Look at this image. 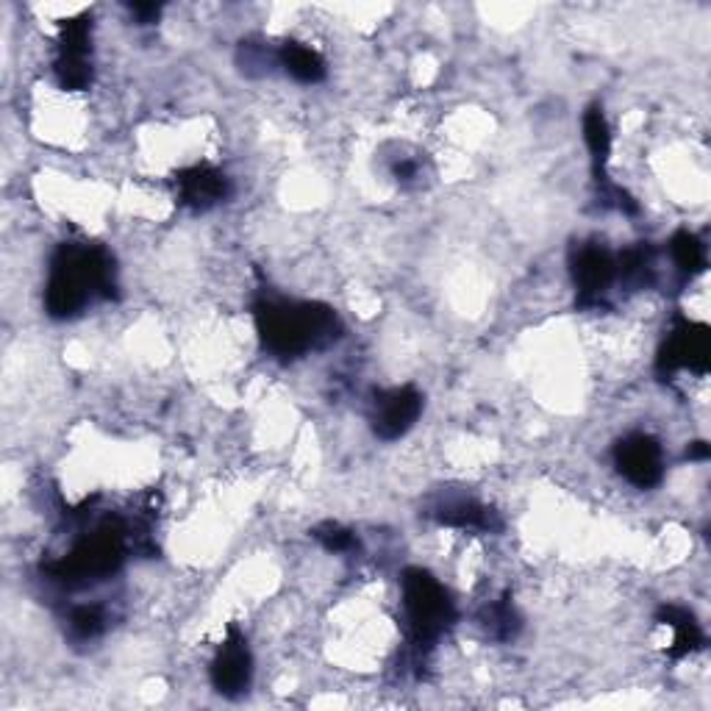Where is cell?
Returning a JSON list of instances; mask_svg holds the SVG:
<instances>
[{"label": "cell", "mask_w": 711, "mask_h": 711, "mask_svg": "<svg viewBox=\"0 0 711 711\" xmlns=\"http://www.w3.org/2000/svg\"><path fill=\"white\" fill-rule=\"evenodd\" d=\"M615 465L626 481L639 489H651L664 476L662 445L648 434H631L617 442Z\"/></svg>", "instance_id": "cell-6"}, {"label": "cell", "mask_w": 711, "mask_h": 711, "mask_svg": "<svg viewBox=\"0 0 711 711\" xmlns=\"http://www.w3.org/2000/svg\"><path fill=\"white\" fill-rule=\"evenodd\" d=\"M56 79L70 92H79L90 86V18L67 20V23L61 25L59 56H56Z\"/></svg>", "instance_id": "cell-5"}, {"label": "cell", "mask_w": 711, "mask_h": 711, "mask_svg": "<svg viewBox=\"0 0 711 711\" xmlns=\"http://www.w3.org/2000/svg\"><path fill=\"white\" fill-rule=\"evenodd\" d=\"M395 175H398V178H409V175H415V164L411 162L398 164V167H395Z\"/></svg>", "instance_id": "cell-23"}, {"label": "cell", "mask_w": 711, "mask_h": 711, "mask_svg": "<svg viewBox=\"0 0 711 711\" xmlns=\"http://www.w3.org/2000/svg\"><path fill=\"white\" fill-rule=\"evenodd\" d=\"M103 628H106V617H103V611L97 606H79L70 615V633L75 639H81V642L95 639L97 633H103Z\"/></svg>", "instance_id": "cell-19"}, {"label": "cell", "mask_w": 711, "mask_h": 711, "mask_svg": "<svg viewBox=\"0 0 711 711\" xmlns=\"http://www.w3.org/2000/svg\"><path fill=\"white\" fill-rule=\"evenodd\" d=\"M250 678H254V658L247 651L245 637L236 628H231L229 639L211 662V684L225 698H240L250 687Z\"/></svg>", "instance_id": "cell-8"}, {"label": "cell", "mask_w": 711, "mask_h": 711, "mask_svg": "<svg viewBox=\"0 0 711 711\" xmlns=\"http://www.w3.org/2000/svg\"><path fill=\"white\" fill-rule=\"evenodd\" d=\"M487 631L492 633L494 639H512L514 633L520 631V617L514 615V606L509 601L492 603L487 609Z\"/></svg>", "instance_id": "cell-18"}, {"label": "cell", "mask_w": 711, "mask_h": 711, "mask_svg": "<svg viewBox=\"0 0 711 711\" xmlns=\"http://www.w3.org/2000/svg\"><path fill=\"white\" fill-rule=\"evenodd\" d=\"M256 331L261 345L281 359H298L308 350L326 348L342 334L334 308L323 303H276L256 306Z\"/></svg>", "instance_id": "cell-2"}, {"label": "cell", "mask_w": 711, "mask_h": 711, "mask_svg": "<svg viewBox=\"0 0 711 711\" xmlns=\"http://www.w3.org/2000/svg\"><path fill=\"white\" fill-rule=\"evenodd\" d=\"M159 12H162V7H156V3H131V14H137V20L142 25L153 23L159 18Z\"/></svg>", "instance_id": "cell-21"}, {"label": "cell", "mask_w": 711, "mask_h": 711, "mask_svg": "<svg viewBox=\"0 0 711 711\" xmlns=\"http://www.w3.org/2000/svg\"><path fill=\"white\" fill-rule=\"evenodd\" d=\"M404 609L409 617L411 642L417 648H431L456 620L445 586L420 567H409L404 573Z\"/></svg>", "instance_id": "cell-4"}, {"label": "cell", "mask_w": 711, "mask_h": 711, "mask_svg": "<svg viewBox=\"0 0 711 711\" xmlns=\"http://www.w3.org/2000/svg\"><path fill=\"white\" fill-rule=\"evenodd\" d=\"M669 250H673V259L678 265V270L687 272V276H698V272L706 270V250L700 245V240L689 231H678L669 242Z\"/></svg>", "instance_id": "cell-16"}, {"label": "cell", "mask_w": 711, "mask_h": 711, "mask_svg": "<svg viewBox=\"0 0 711 711\" xmlns=\"http://www.w3.org/2000/svg\"><path fill=\"white\" fill-rule=\"evenodd\" d=\"M584 139L592 151V159H595V167H606L611 153V131L609 123H606V117H603V112L597 109V106H592L584 115Z\"/></svg>", "instance_id": "cell-15"}, {"label": "cell", "mask_w": 711, "mask_h": 711, "mask_svg": "<svg viewBox=\"0 0 711 711\" xmlns=\"http://www.w3.org/2000/svg\"><path fill=\"white\" fill-rule=\"evenodd\" d=\"M656 620L675 631L673 648H669V656L673 658H684L698 651V648H703V631L695 622V617L687 609H681V606H662Z\"/></svg>", "instance_id": "cell-12"}, {"label": "cell", "mask_w": 711, "mask_h": 711, "mask_svg": "<svg viewBox=\"0 0 711 711\" xmlns=\"http://www.w3.org/2000/svg\"><path fill=\"white\" fill-rule=\"evenodd\" d=\"M689 458H709V445H706V442H695V445L689 447Z\"/></svg>", "instance_id": "cell-22"}, {"label": "cell", "mask_w": 711, "mask_h": 711, "mask_svg": "<svg viewBox=\"0 0 711 711\" xmlns=\"http://www.w3.org/2000/svg\"><path fill=\"white\" fill-rule=\"evenodd\" d=\"M175 184H178L182 203L193 206V209H209V206L229 198L231 193L229 178L220 170L206 167V164L203 167H189L184 173H178L175 175Z\"/></svg>", "instance_id": "cell-11"}, {"label": "cell", "mask_w": 711, "mask_h": 711, "mask_svg": "<svg viewBox=\"0 0 711 711\" xmlns=\"http://www.w3.org/2000/svg\"><path fill=\"white\" fill-rule=\"evenodd\" d=\"M436 520L442 525H453V528H476V531H498L501 528V520L492 509L478 506L473 501H458V503H447L436 512Z\"/></svg>", "instance_id": "cell-13"}, {"label": "cell", "mask_w": 711, "mask_h": 711, "mask_svg": "<svg viewBox=\"0 0 711 711\" xmlns=\"http://www.w3.org/2000/svg\"><path fill=\"white\" fill-rule=\"evenodd\" d=\"M573 278L581 306H595L617 278V259L601 245H584L573 256Z\"/></svg>", "instance_id": "cell-9"}, {"label": "cell", "mask_w": 711, "mask_h": 711, "mask_svg": "<svg viewBox=\"0 0 711 711\" xmlns=\"http://www.w3.org/2000/svg\"><path fill=\"white\" fill-rule=\"evenodd\" d=\"M126 559V528L117 520H106L59 561H50L45 573L65 586H86L117 573Z\"/></svg>", "instance_id": "cell-3"}, {"label": "cell", "mask_w": 711, "mask_h": 711, "mask_svg": "<svg viewBox=\"0 0 711 711\" xmlns=\"http://www.w3.org/2000/svg\"><path fill=\"white\" fill-rule=\"evenodd\" d=\"M312 537L317 539L323 548L331 550V553H348V550H353L356 545H359L348 528H342V525H334V523L317 525V528L312 531Z\"/></svg>", "instance_id": "cell-20"}, {"label": "cell", "mask_w": 711, "mask_h": 711, "mask_svg": "<svg viewBox=\"0 0 711 711\" xmlns=\"http://www.w3.org/2000/svg\"><path fill=\"white\" fill-rule=\"evenodd\" d=\"M420 411L422 395L417 393L415 386H400V389H393V393L381 395V398L375 400L373 431L386 442L400 440V436L415 426Z\"/></svg>", "instance_id": "cell-10"}, {"label": "cell", "mask_w": 711, "mask_h": 711, "mask_svg": "<svg viewBox=\"0 0 711 711\" xmlns=\"http://www.w3.org/2000/svg\"><path fill=\"white\" fill-rule=\"evenodd\" d=\"M651 250H648L645 245L631 247V250H626V254L620 256V261H617V276L626 283H631V287H648V283H651Z\"/></svg>", "instance_id": "cell-17"}, {"label": "cell", "mask_w": 711, "mask_h": 711, "mask_svg": "<svg viewBox=\"0 0 711 711\" xmlns=\"http://www.w3.org/2000/svg\"><path fill=\"white\" fill-rule=\"evenodd\" d=\"M709 348V328L700 323H687L681 319L673 328L669 339L664 342L662 353H658V370L662 373H675V370H695V373H706L711 359Z\"/></svg>", "instance_id": "cell-7"}, {"label": "cell", "mask_w": 711, "mask_h": 711, "mask_svg": "<svg viewBox=\"0 0 711 711\" xmlns=\"http://www.w3.org/2000/svg\"><path fill=\"white\" fill-rule=\"evenodd\" d=\"M281 65L283 70L301 84H317L326 79V65L314 54L312 48H303L298 43H287L281 50Z\"/></svg>", "instance_id": "cell-14"}, {"label": "cell", "mask_w": 711, "mask_h": 711, "mask_svg": "<svg viewBox=\"0 0 711 711\" xmlns=\"http://www.w3.org/2000/svg\"><path fill=\"white\" fill-rule=\"evenodd\" d=\"M115 259L97 245H61L50 261L45 308L50 317H75L92 298L115 295Z\"/></svg>", "instance_id": "cell-1"}]
</instances>
